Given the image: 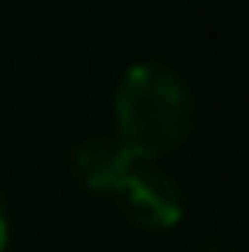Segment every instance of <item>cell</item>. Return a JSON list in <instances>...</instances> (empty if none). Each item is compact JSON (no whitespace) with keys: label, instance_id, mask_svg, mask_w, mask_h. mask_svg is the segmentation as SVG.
Here are the masks:
<instances>
[{"label":"cell","instance_id":"cell-2","mask_svg":"<svg viewBox=\"0 0 249 252\" xmlns=\"http://www.w3.org/2000/svg\"><path fill=\"white\" fill-rule=\"evenodd\" d=\"M113 194H116L123 215L140 228H157L161 232V228H174L184 218L181 188L164 170L154 167L150 160H137Z\"/></svg>","mask_w":249,"mask_h":252},{"label":"cell","instance_id":"cell-4","mask_svg":"<svg viewBox=\"0 0 249 252\" xmlns=\"http://www.w3.org/2000/svg\"><path fill=\"white\" fill-rule=\"evenodd\" d=\"M7 249V218H3V205H0V252Z\"/></svg>","mask_w":249,"mask_h":252},{"label":"cell","instance_id":"cell-1","mask_svg":"<svg viewBox=\"0 0 249 252\" xmlns=\"http://www.w3.org/2000/svg\"><path fill=\"white\" fill-rule=\"evenodd\" d=\"M120 143L140 160L178 150L195 126V99L188 85L164 65H133L116 89Z\"/></svg>","mask_w":249,"mask_h":252},{"label":"cell","instance_id":"cell-3","mask_svg":"<svg viewBox=\"0 0 249 252\" xmlns=\"http://www.w3.org/2000/svg\"><path fill=\"white\" fill-rule=\"evenodd\" d=\"M137 160L140 157H133L120 140H113V136H92V140H85V143L75 147L72 170H75V177H79L82 188L96 191V194H113Z\"/></svg>","mask_w":249,"mask_h":252}]
</instances>
